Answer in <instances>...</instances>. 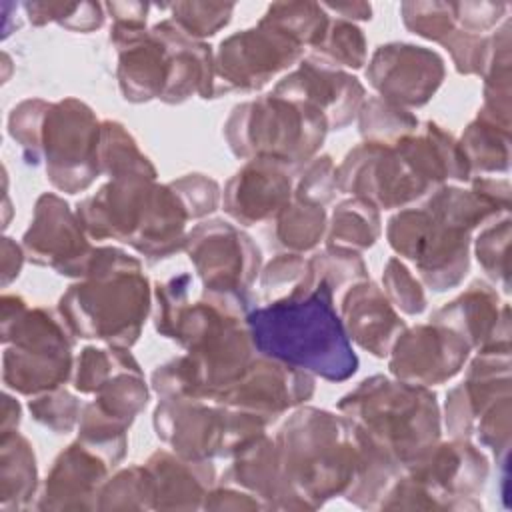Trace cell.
<instances>
[{"label":"cell","instance_id":"cell-1","mask_svg":"<svg viewBox=\"0 0 512 512\" xmlns=\"http://www.w3.org/2000/svg\"><path fill=\"white\" fill-rule=\"evenodd\" d=\"M254 344L292 366L328 380H344L356 370L342 324L332 308V286L302 284L290 298L256 310L248 318Z\"/></svg>","mask_w":512,"mask_h":512},{"label":"cell","instance_id":"cell-2","mask_svg":"<svg viewBox=\"0 0 512 512\" xmlns=\"http://www.w3.org/2000/svg\"><path fill=\"white\" fill-rule=\"evenodd\" d=\"M138 272V262L116 250L94 252L86 270L92 280L72 286L60 302L70 328L84 338L132 344L148 308L146 278Z\"/></svg>","mask_w":512,"mask_h":512},{"label":"cell","instance_id":"cell-3","mask_svg":"<svg viewBox=\"0 0 512 512\" xmlns=\"http://www.w3.org/2000/svg\"><path fill=\"white\" fill-rule=\"evenodd\" d=\"M4 384L20 394L50 392L70 370V340L42 308L28 310L16 296L2 298Z\"/></svg>","mask_w":512,"mask_h":512},{"label":"cell","instance_id":"cell-4","mask_svg":"<svg viewBox=\"0 0 512 512\" xmlns=\"http://www.w3.org/2000/svg\"><path fill=\"white\" fill-rule=\"evenodd\" d=\"M348 414H366L364 428H370L368 440L384 450V456L418 454L438 434L434 396L424 388L392 384L382 378L362 382V386L340 404Z\"/></svg>","mask_w":512,"mask_h":512},{"label":"cell","instance_id":"cell-5","mask_svg":"<svg viewBox=\"0 0 512 512\" xmlns=\"http://www.w3.org/2000/svg\"><path fill=\"white\" fill-rule=\"evenodd\" d=\"M40 148L46 152L48 176L54 186L66 192L86 188L96 174L98 126L84 104L76 100L48 106Z\"/></svg>","mask_w":512,"mask_h":512},{"label":"cell","instance_id":"cell-6","mask_svg":"<svg viewBox=\"0 0 512 512\" xmlns=\"http://www.w3.org/2000/svg\"><path fill=\"white\" fill-rule=\"evenodd\" d=\"M24 248L36 264H50L62 274H86L94 256L68 206L54 194L38 198Z\"/></svg>","mask_w":512,"mask_h":512},{"label":"cell","instance_id":"cell-7","mask_svg":"<svg viewBox=\"0 0 512 512\" xmlns=\"http://www.w3.org/2000/svg\"><path fill=\"white\" fill-rule=\"evenodd\" d=\"M300 54V44L278 28L260 22L258 30H246L222 42L218 70L234 86H260L276 70Z\"/></svg>","mask_w":512,"mask_h":512},{"label":"cell","instance_id":"cell-8","mask_svg":"<svg viewBox=\"0 0 512 512\" xmlns=\"http://www.w3.org/2000/svg\"><path fill=\"white\" fill-rule=\"evenodd\" d=\"M372 84L390 100L422 104L442 80V60L436 52L410 44L382 46L370 66Z\"/></svg>","mask_w":512,"mask_h":512},{"label":"cell","instance_id":"cell-9","mask_svg":"<svg viewBox=\"0 0 512 512\" xmlns=\"http://www.w3.org/2000/svg\"><path fill=\"white\" fill-rule=\"evenodd\" d=\"M190 258L212 290L232 292L236 284H246L258 270V250L232 226L214 222L190 236Z\"/></svg>","mask_w":512,"mask_h":512},{"label":"cell","instance_id":"cell-10","mask_svg":"<svg viewBox=\"0 0 512 512\" xmlns=\"http://www.w3.org/2000/svg\"><path fill=\"white\" fill-rule=\"evenodd\" d=\"M280 164L260 156L238 172L226 192V210L242 222H258L280 210L290 192V178Z\"/></svg>","mask_w":512,"mask_h":512},{"label":"cell","instance_id":"cell-11","mask_svg":"<svg viewBox=\"0 0 512 512\" xmlns=\"http://www.w3.org/2000/svg\"><path fill=\"white\" fill-rule=\"evenodd\" d=\"M404 336L406 338L398 340L390 368L396 376H402L406 380H416L424 384L440 382L444 378H450L466 356L450 352L442 354L446 352V348L458 346L460 340L456 336L448 338L446 334H440L430 326L416 328Z\"/></svg>","mask_w":512,"mask_h":512},{"label":"cell","instance_id":"cell-12","mask_svg":"<svg viewBox=\"0 0 512 512\" xmlns=\"http://www.w3.org/2000/svg\"><path fill=\"white\" fill-rule=\"evenodd\" d=\"M358 288L360 290L350 292L344 302L350 334L376 356H384L394 332L402 328V322L372 284Z\"/></svg>","mask_w":512,"mask_h":512},{"label":"cell","instance_id":"cell-13","mask_svg":"<svg viewBox=\"0 0 512 512\" xmlns=\"http://www.w3.org/2000/svg\"><path fill=\"white\" fill-rule=\"evenodd\" d=\"M2 506H20L36 486L34 452L16 430L2 434Z\"/></svg>","mask_w":512,"mask_h":512},{"label":"cell","instance_id":"cell-14","mask_svg":"<svg viewBox=\"0 0 512 512\" xmlns=\"http://www.w3.org/2000/svg\"><path fill=\"white\" fill-rule=\"evenodd\" d=\"M378 236V216L374 208L362 200L344 202L334 212L332 242L346 244L350 248H364Z\"/></svg>","mask_w":512,"mask_h":512},{"label":"cell","instance_id":"cell-15","mask_svg":"<svg viewBox=\"0 0 512 512\" xmlns=\"http://www.w3.org/2000/svg\"><path fill=\"white\" fill-rule=\"evenodd\" d=\"M232 4H174V22L188 36H210L232 14Z\"/></svg>","mask_w":512,"mask_h":512},{"label":"cell","instance_id":"cell-16","mask_svg":"<svg viewBox=\"0 0 512 512\" xmlns=\"http://www.w3.org/2000/svg\"><path fill=\"white\" fill-rule=\"evenodd\" d=\"M334 62H342L346 66H362L366 50L362 32L348 22H334L332 32H326L324 40L318 44Z\"/></svg>","mask_w":512,"mask_h":512},{"label":"cell","instance_id":"cell-17","mask_svg":"<svg viewBox=\"0 0 512 512\" xmlns=\"http://www.w3.org/2000/svg\"><path fill=\"white\" fill-rule=\"evenodd\" d=\"M404 22L416 34L432 40H442V36L450 34L452 18L450 4H404L402 6Z\"/></svg>","mask_w":512,"mask_h":512},{"label":"cell","instance_id":"cell-18","mask_svg":"<svg viewBox=\"0 0 512 512\" xmlns=\"http://www.w3.org/2000/svg\"><path fill=\"white\" fill-rule=\"evenodd\" d=\"M28 408L38 422H42L54 430H62V428L68 430L74 424V414H76L78 404L66 392H56V394L44 392L42 396L34 398L28 404Z\"/></svg>","mask_w":512,"mask_h":512},{"label":"cell","instance_id":"cell-19","mask_svg":"<svg viewBox=\"0 0 512 512\" xmlns=\"http://www.w3.org/2000/svg\"><path fill=\"white\" fill-rule=\"evenodd\" d=\"M386 282L390 296L398 302L402 310L416 314L424 308V296L420 286L412 280L408 270L398 260H390L386 268Z\"/></svg>","mask_w":512,"mask_h":512},{"label":"cell","instance_id":"cell-20","mask_svg":"<svg viewBox=\"0 0 512 512\" xmlns=\"http://www.w3.org/2000/svg\"><path fill=\"white\" fill-rule=\"evenodd\" d=\"M22 266V252L12 242V238H4L2 242V284L6 286L12 278L18 276Z\"/></svg>","mask_w":512,"mask_h":512},{"label":"cell","instance_id":"cell-21","mask_svg":"<svg viewBox=\"0 0 512 512\" xmlns=\"http://www.w3.org/2000/svg\"><path fill=\"white\" fill-rule=\"evenodd\" d=\"M330 8H334L336 12L356 14L354 18H370V6H366V4H354V6H350V4H340V6H330Z\"/></svg>","mask_w":512,"mask_h":512}]
</instances>
